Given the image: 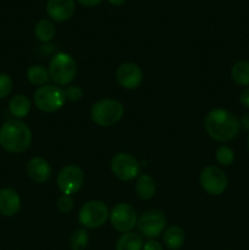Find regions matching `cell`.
Segmentation results:
<instances>
[{"label":"cell","mask_w":249,"mask_h":250,"mask_svg":"<svg viewBox=\"0 0 249 250\" xmlns=\"http://www.w3.org/2000/svg\"><path fill=\"white\" fill-rule=\"evenodd\" d=\"M208 134L216 142H229L238 134L241 122L234 114L226 109H214L204 120Z\"/></svg>","instance_id":"1"},{"label":"cell","mask_w":249,"mask_h":250,"mask_svg":"<svg viewBox=\"0 0 249 250\" xmlns=\"http://www.w3.org/2000/svg\"><path fill=\"white\" fill-rule=\"evenodd\" d=\"M32 143V132L20 120L6 121L0 128V146L10 153H23Z\"/></svg>","instance_id":"2"},{"label":"cell","mask_w":249,"mask_h":250,"mask_svg":"<svg viewBox=\"0 0 249 250\" xmlns=\"http://www.w3.org/2000/svg\"><path fill=\"white\" fill-rule=\"evenodd\" d=\"M124 107L115 99H102L92 107V120L100 127H110L120 121L124 116Z\"/></svg>","instance_id":"3"},{"label":"cell","mask_w":249,"mask_h":250,"mask_svg":"<svg viewBox=\"0 0 249 250\" xmlns=\"http://www.w3.org/2000/svg\"><path fill=\"white\" fill-rule=\"evenodd\" d=\"M49 77L59 85L70 84L77 73L75 59L65 53H59L49 62Z\"/></svg>","instance_id":"4"},{"label":"cell","mask_w":249,"mask_h":250,"mask_svg":"<svg viewBox=\"0 0 249 250\" xmlns=\"http://www.w3.org/2000/svg\"><path fill=\"white\" fill-rule=\"evenodd\" d=\"M34 104L44 112H55L63 106L66 102L65 93L60 87L45 84L39 87L34 93Z\"/></svg>","instance_id":"5"},{"label":"cell","mask_w":249,"mask_h":250,"mask_svg":"<svg viewBox=\"0 0 249 250\" xmlns=\"http://www.w3.org/2000/svg\"><path fill=\"white\" fill-rule=\"evenodd\" d=\"M110 212L100 200H90L82 205L78 214V221L87 229H98L106 222Z\"/></svg>","instance_id":"6"},{"label":"cell","mask_w":249,"mask_h":250,"mask_svg":"<svg viewBox=\"0 0 249 250\" xmlns=\"http://www.w3.org/2000/svg\"><path fill=\"white\" fill-rule=\"evenodd\" d=\"M111 171L119 180L128 182L138 177L141 173V164L134 156L127 153H119L112 158Z\"/></svg>","instance_id":"7"},{"label":"cell","mask_w":249,"mask_h":250,"mask_svg":"<svg viewBox=\"0 0 249 250\" xmlns=\"http://www.w3.org/2000/svg\"><path fill=\"white\" fill-rule=\"evenodd\" d=\"M56 183L63 194L72 195L82 188L84 183V173L80 166L67 165L59 172Z\"/></svg>","instance_id":"8"},{"label":"cell","mask_w":249,"mask_h":250,"mask_svg":"<svg viewBox=\"0 0 249 250\" xmlns=\"http://www.w3.org/2000/svg\"><path fill=\"white\" fill-rule=\"evenodd\" d=\"M139 232L146 238H155L163 233L166 226V216L161 210L150 209L144 212L137 222Z\"/></svg>","instance_id":"9"},{"label":"cell","mask_w":249,"mask_h":250,"mask_svg":"<svg viewBox=\"0 0 249 250\" xmlns=\"http://www.w3.org/2000/svg\"><path fill=\"white\" fill-rule=\"evenodd\" d=\"M199 182L208 194L220 195L226 190L228 181L221 168L216 166H207L200 172Z\"/></svg>","instance_id":"10"},{"label":"cell","mask_w":249,"mask_h":250,"mask_svg":"<svg viewBox=\"0 0 249 250\" xmlns=\"http://www.w3.org/2000/svg\"><path fill=\"white\" fill-rule=\"evenodd\" d=\"M110 222L116 231L131 232L137 225V214L134 208L128 203H120L112 208L110 212Z\"/></svg>","instance_id":"11"},{"label":"cell","mask_w":249,"mask_h":250,"mask_svg":"<svg viewBox=\"0 0 249 250\" xmlns=\"http://www.w3.org/2000/svg\"><path fill=\"white\" fill-rule=\"evenodd\" d=\"M116 81L124 89H136L143 81V72L136 63H121L116 70Z\"/></svg>","instance_id":"12"},{"label":"cell","mask_w":249,"mask_h":250,"mask_svg":"<svg viewBox=\"0 0 249 250\" xmlns=\"http://www.w3.org/2000/svg\"><path fill=\"white\" fill-rule=\"evenodd\" d=\"M46 12L53 21H67L75 14V0H48Z\"/></svg>","instance_id":"13"},{"label":"cell","mask_w":249,"mask_h":250,"mask_svg":"<svg viewBox=\"0 0 249 250\" xmlns=\"http://www.w3.org/2000/svg\"><path fill=\"white\" fill-rule=\"evenodd\" d=\"M27 175L31 180L37 183H44L50 178L51 167L45 159L41 156H34L27 163L26 166Z\"/></svg>","instance_id":"14"},{"label":"cell","mask_w":249,"mask_h":250,"mask_svg":"<svg viewBox=\"0 0 249 250\" xmlns=\"http://www.w3.org/2000/svg\"><path fill=\"white\" fill-rule=\"evenodd\" d=\"M21 209V199L16 190L11 188L0 189V214L2 216H15Z\"/></svg>","instance_id":"15"},{"label":"cell","mask_w":249,"mask_h":250,"mask_svg":"<svg viewBox=\"0 0 249 250\" xmlns=\"http://www.w3.org/2000/svg\"><path fill=\"white\" fill-rule=\"evenodd\" d=\"M9 110L12 116L17 119H23L31 111V102L26 95L17 94L10 99Z\"/></svg>","instance_id":"16"},{"label":"cell","mask_w":249,"mask_h":250,"mask_svg":"<svg viewBox=\"0 0 249 250\" xmlns=\"http://www.w3.org/2000/svg\"><path fill=\"white\" fill-rule=\"evenodd\" d=\"M156 190L155 181L149 175H141L136 182V193L141 199L149 200L154 197Z\"/></svg>","instance_id":"17"},{"label":"cell","mask_w":249,"mask_h":250,"mask_svg":"<svg viewBox=\"0 0 249 250\" xmlns=\"http://www.w3.org/2000/svg\"><path fill=\"white\" fill-rule=\"evenodd\" d=\"M164 242L171 250H178L185 243V232L180 226H171L164 233Z\"/></svg>","instance_id":"18"},{"label":"cell","mask_w":249,"mask_h":250,"mask_svg":"<svg viewBox=\"0 0 249 250\" xmlns=\"http://www.w3.org/2000/svg\"><path fill=\"white\" fill-rule=\"evenodd\" d=\"M143 239L133 232L124 233L116 243V250H143Z\"/></svg>","instance_id":"19"},{"label":"cell","mask_w":249,"mask_h":250,"mask_svg":"<svg viewBox=\"0 0 249 250\" xmlns=\"http://www.w3.org/2000/svg\"><path fill=\"white\" fill-rule=\"evenodd\" d=\"M231 77L236 84L249 87V61L242 60L234 63L231 68Z\"/></svg>","instance_id":"20"},{"label":"cell","mask_w":249,"mask_h":250,"mask_svg":"<svg viewBox=\"0 0 249 250\" xmlns=\"http://www.w3.org/2000/svg\"><path fill=\"white\" fill-rule=\"evenodd\" d=\"M34 34H36L37 39L44 42V43H48V42L53 41V38L55 37L56 28L50 20L43 19L37 22L36 27H34Z\"/></svg>","instance_id":"21"},{"label":"cell","mask_w":249,"mask_h":250,"mask_svg":"<svg viewBox=\"0 0 249 250\" xmlns=\"http://www.w3.org/2000/svg\"><path fill=\"white\" fill-rule=\"evenodd\" d=\"M27 78L34 85H45L49 81V71L42 65H33L27 71Z\"/></svg>","instance_id":"22"},{"label":"cell","mask_w":249,"mask_h":250,"mask_svg":"<svg viewBox=\"0 0 249 250\" xmlns=\"http://www.w3.org/2000/svg\"><path fill=\"white\" fill-rule=\"evenodd\" d=\"M88 242H89L88 232L83 229H76L70 238V247L72 250H84L87 248Z\"/></svg>","instance_id":"23"},{"label":"cell","mask_w":249,"mask_h":250,"mask_svg":"<svg viewBox=\"0 0 249 250\" xmlns=\"http://www.w3.org/2000/svg\"><path fill=\"white\" fill-rule=\"evenodd\" d=\"M216 160L220 165L229 166L234 161V153L229 146H221L216 150Z\"/></svg>","instance_id":"24"},{"label":"cell","mask_w":249,"mask_h":250,"mask_svg":"<svg viewBox=\"0 0 249 250\" xmlns=\"http://www.w3.org/2000/svg\"><path fill=\"white\" fill-rule=\"evenodd\" d=\"M73 207H75V202H73L71 195L63 194L62 197L59 198L58 203H56V208L61 214H68V212L72 211Z\"/></svg>","instance_id":"25"},{"label":"cell","mask_w":249,"mask_h":250,"mask_svg":"<svg viewBox=\"0 0 249 250\" xmlns=\"http://www.w3.org/2000/svg\"><path fill=\"white\" fill-rule=\"evenodd\" d=\"M12 80L7 73H0V99H4L11 93Z\"/></svg>","instance_id":"26"},{"label":"cell","mask_w":249,"mask_h":250,"mask_svg":"<svg viewBox=\"0 0 249 250\" xmlns=\"http://www.w3.org/2000/svg\"><path fill=\"white\" fill-rule=\"evenodd\" d=\"M66 99L71 100V102H77L83 97V89L78 85H70L66 89H63Z\"/></svg>","instance_id":"27"},{"label":"cell","mask_w":249,"mask_h":250,"mask_svg":"<svg viewBox=\"0 0 249 250\" xmlns=\"http://www.w3.org/2000/svg\"><path fill=\"white\" fill-rule=\"evenodd\" d=\"M239 102L243 105L244 107L249 109V87H247L246 89L242 90L241 95H239Z\"/></svg>","instance_id":"28"},{"label":"cell","mask_w":249,"mask_h":250,"mask_svg":"<svg viewBox=\"0 0 249 250\" xmlns=\"http://www.w3.org/2000/svg\"><path fill=\"white\" fill-rule=\"evenodd\" d=\"M143 250H164L163 246L156 241H148L143 246Z\"/></svg>","instance_id":"29"},{"label":"cell","mask_w":249,"mask_h":250,"mask_svg":"<svg viewBox=\"0 0 249 250\" xmlns=\"http://www.w3.org/2000/svg\"><path fill=\"white\" fill-rule=\"evenodd\" d=\"M81 5L83 6H87V7H93V6H97L99 5L103 0H77Z\"/></svg>","instance_id":"30"},{"label":"cell","mask_w":249,"mask_h":250,"mask_svg":"<svg viewBox=\"0 0 249 250\" xmlns=\"http://www.w3.org/2000/svg\"><path fill=\"white\" fill-rule=\"evenodd\" d=\"M242 126L244 129H248L249 131V112L248 114H244L242 117Z\"/></svg>","instance_id":"31"},{"label":"cell","mask_w":249,"mask_h":250,"mask_svg":"<svg viewBox=\"0 0 249 250\" xmlns=\"http://www.w3.org/2000/svg\"><path fill=\"white\" fill-rule=\"evenodd\" d=\"M124 1H126V0H109V2H111L112 5H116V6L124 4Z\"/></svg>","instance_id":"32"},{"label":"cell","mask_w":249,"mask_h":250,"mask_svg":"<svg viewBox=\"0 0 249 250\" xmlns=\"http://www.w3.org/2000/svg\"><path fill=\"white\" fill-rule=\"evenodd\" d=\"M247 146H248V149H249V136H248V142H247Z\"/></svg>","instance_id":"33"}]
</instances>
